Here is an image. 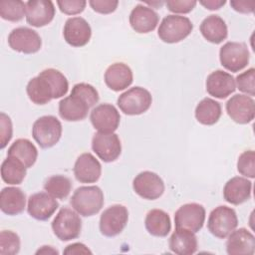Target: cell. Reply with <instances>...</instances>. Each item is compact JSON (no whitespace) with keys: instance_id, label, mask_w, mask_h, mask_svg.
Wrapping results in <instances>:
<instances>
[{"instance_id":"38","label":"cell","mask_w":255,"mask_h":255,"mask_svg":"<svg viewBox=\"0 0 255 255\" xmlns=\"http://www.w3.org/2000/svg\"><path fill=\"white\" fill-rule=\"evenodd\" d=\"M72 95H77L81 97L84 101L87 102V104L90 106V108L94 107L99 102V93L92 85L87 83H78L74 85L71 91Z\"/></svg>"},{"instance_id":"35","label":"cell","mask_w":255,"mask_h":255,"mask_svg":"<svg viewBox=\"0 0 255 255\" xmlns=\"http://www.w3.org/2000/svg\"><path fill=\"white\" fill-rule=\"evenodd\" d=\"M41 73L44 74L51 82L55 91V99H59L67 94L69 89V83L67 78L60 71L49 68L43 70Z\"/></svg>"},{"instance_id":"18","label":"cell","mask_w":255,"mask_h":255,"mask_svg":"<svg viewBox=\"0 0 255 255\" xmlns=\"http://www.w3.org/2000/svg\"><path fill=\"white\" fill-rule=\"evenodd\" d=\"M207 93L217 99H225L234 93L236 89L234 77L222 70H216L210 73L206 79Z\"/></svg>"},{"instance_id":"27","label":"cell","mask_w":255,"mask_h":255,"mask_svg":"<svg viewBox=\"0 0 255 255\" xmlns=\"http://www.w3.org/2000/svg\"><path fill=\"white\" fill-rule=\"evenodd\" d=\"M169 249L178 255H191L197 250L198 243L194 232L187 229L175 228L169 238Z\"/></svg>"},{"instance_id":"25","label":"cell","mask_w":255,"mask_h":255,"mask_svg":"<svg viewBox=\"0 0 255 255\" xmlns=\"http://www.w3.org/2000/svg\"><path fill=\"white\" fill-rule=\"evenodd\" d=\"M90 106L81 97L70 95L59 103V115L68 122H78L87 118Z\"/></svg>"},{"instance_id":"6","label":"cell","mask_w":255,"mask_h":255,"mask_svg":"<svg viewBox=\"0 0 255 255\" xmlns=\"http://www.w3.org/2000/svg\"><path fill=\"white\" fill-rule=\"evenodd\" d=\"M238 225L235 210L226 205L215 207L209 214L207 228L209 232L220 239L226 238Z\"/></svg>"},{"instance_id":"33","label":"cell","mask_w":255,"mask_h":255,"mask_svg":"<svg viewBox=\"0 0 255 255\" xmlns=\"http://www.w3.org/2000/svg\"><path fill=\"white\" fill-rule=\"evenodd\" d=\"M44 189L55 198L65 199L71 192L72 181L66 175H52L46 179L44 183Z\"/></svg>"},{"instance_id":"42","label":"cell","mask_w":255,"mask_h":255,"mask_svg":"<svg viewBox=\"0 0 255 255\" xmlns=\"http://www.w3.org/2000/svg\"><path fill=\"white\" fill-rule=\"evenodd\" d=\"M167 9L173 13L186 14L192 11L196 5L194 0H167L165 2Z\"/></svg>"},{"instance_id":"34","label":"cell","mask_w":255,"mask_h":255,"mask_svg":"<svg viewBox=\"0 0 255 255\" xmlns=\"http://www.w3.org/2000/svg\"><path fill=\"white\" fill-rule=\"evenodd\" d=\"M26 16V3L21 0L0 1V16L10 22H18Z\"/></svg>"},{"instance_id":"10","label":"cell","mask_w":255,"mask_h":255,"mask_svg":"<svg viewBox=\"0 0 255 255\" xmlns=\"http://www.w3.org/2000/svg\"><path fill=\"white\" fill-rule=\"evenodd\" d=\"M134 192L143 199L154 200L164 192V182L161 177L152 171L139 172L132 181Z\"/></svg>"},{"instance_id":"22","label":"cell","mask_w":255,"mask_h":255,"mask_svg":"<svg viewBox=\"0 0 255 255\" xmlns=\"http://www.w3.org/2000/svg\"><path fill=\"white\" fill-rule=\"evenodd\" d=\"M252 182L242 176H234L223 187L224 199L233 205H239L250 199Z\"/></svg>"},{"instance_id":"47","label":"cell","mask_w":255,"mask_h":255,"mask_svg":"<svg viewBox=\"0 0 255 255\" xmlns=\"http://www.w3.org/2000/svg\"><path fill=\"white\" fill-rule=\"evenodd\" d=\"M36 254H37V255H38V254H59V252H58L56 249H54L52 246H47V245H45V246H42V248L39 249V250L36 252Z\"/></svg>"},{"instance_id":"11","label":"cell","mask_w":255,"mask_h":255,"mask_svg":"<svg viewBox=\"0 0 255 255\" xmlns=\"http://www.w3.org/2000/svg\"><path fill=\"white\" fill-rule=\"evenodd\" d=\"M8 44L16 52L33 54L41 49L42 40L35 30L28 27H18L10 32Z\"/></svg>"},{"instance_id":"37","label":"cell","mask_w":255,"mask_h":255,"mask_svg":"<svg viewBox=\"0 0 255 255\" xmlns=\"http://www.w3.org/2000/svg\"><path fill=\"white\" fill-rule=\"evenodd\" d=\"M237 170L240 174L254 178L255 176V152L252 149L243 151L237 160Z\"/></svg>"},{"instance_id":"24","label":"cell","mask_w":255,"mask_h":255,"mask_svg":"<svg viewBox=\"0 0 255 255\" xmlns=\"http://www.w3.org/2000/svg\"><path fill=\"white\" fill-rule=\"evenodd\" d=\"M26 92L30 101L36 105H45L55 99L54 88L49 79L42 73L28 82Z\"/></svg>"},{"instance_id":"2","label":"cell","mask_w":255,"mask_h":255,"mask_svg":"<svg viewBox=\"0 0 255 255\" xmlns=\"http://www.w3.org/2000/svg\"><path fill=\"white\" fill-rule=\"evenodd\" d=\"M193 24L189 18L180 15H167L159 24L157 35L161 41L168 44L178 43L192 31Z\"/></svg>"},{"instance_id":"28","label":"cell","mask_w":255,"mask_h":255,"mask_svg":"<svg viewBox=\"0 0 255 255\" xmlns=\"http://www.w3.org/2000/svg\"><path fill=\"white\" fill-rule=\"evenodd\" d=\"M202 36L210 43L220 44L227 38L228 30L225 21L218 15L207 16L200 24Z\"/></svg>"},{"instance_id":"31","label":"cell","mask_w":255,"mask_h":255,"mask_svg":"<svg viewBox=\"0 0 255 255\" xmlns=\"http://www.w3.org/2000/svg\"><path fill=\"white\" fill-rule=\"evenodd\" d=\"M7 154L18 158L27 168H29L36 162L38 150L34 143L29 139L18 138L10 145Z\"/></svg>"},{"instance_id":"36","label":"cell","mask_w":255,"mask_h":255,"mask_svg":"<svg viewBox=\"0 0 255 255\" xmlns=\"http://www.w3.org/2000/svg\"><path fill=\"white\" fill-rule=\"evenodd\" d=\"M20 250V238L11 230H2L0 233V254L15 255Z\"/></svg>"},{"instance_id":"8","label":"cell","mask_w":255,"mask_h":255,"mask_svg":"<svg viewBox=\"0 0 255 255\" xmlns=\"http://www.w3.org/2000/svg\"><path fill=\"white\" fill-rule=\"evenodd\" d=\"M128 220V208L122 204H114L102 213L99 224L100 231L107 237L117 236L124 230Z\"/></svg>"},{"instance_id":"41","label":"cell","mask_w":255,"mask_h":255,"mask_svg":"<svg viewBox=\"0 0 255 255\" xmlns=\"http://www.w3.org/2000/svg\"><path fill=\"white\" fill-rule=\"evenodd\" d=\"M57 4L64 14L76 15L84 11L87 2L85 0H58Z\"/></svg>"},{"instance_id":"4","label":"cell","mask_w":255,"mask_h":255,"mask_svg":"<svg viewBox=\"0 0 255 255\" xmlns=\"http://www.w3.org/2000/svg\"><path fill=\"white\" fill-rule=\"evenodd\" d=\"M62 124L54 116L37 119L32 127V136L42 148L54 146L61 138Z\"/></svg>"},{"instance_id":"16","label":"cell","mask_w":255,"mask_h":255,"mask_svg":"<svg viewBox=\"0 0 255 255\" xmlns=\"http://www.w3.org/2000/svg\"><path fill=\"white\" fill-rule=\"evenodd\" d=\"M65 41L73 47H83L87 45L92 36V29L86 19L82 17L69 18L63 30Z\"/></svg>"},{"instance_id":"19","label":"cell","mask_w":255,"mask_h":255,"mask_svg":"<svg viewBox=\"0 0 255 255\" xmlns=\"http://www.w3.org/2000/svg\"><path fill=\"white\" fill-rule=\"evenodd\" d=\"M102 173L100 161L90 152L82 153L75 162L74 174L82 183H94L99 180Z\"/></svg>"},{"instance_id":"12","label":"cell","mask_w":255,"mask_h":255,"mask_svg":"<svg viewBox=\"0 0 255 255\" xmlns=\"http://www.w3.org/2000/svg\"><path fill=\"white\" fill-rule=\"evenodd\" d=\"M92 148L103 161L112 162L120 156L122 143L117 133L98 131L92 138Z\"/></svg>"},{"instance_id":"20","label":"cell","mask_w":255,"mask_h":255,"mask_svg":"<svg viewBox=\"0 0 255 255\" xmlns=\"http://www.w3.org/2000/svg\"><path fill=\"white\" fill-rule=\"evenodd\" d=\"M226 241V251L229 255H253L255 251V237L246 228L234 229Z\"/></svg>"},{"instance_id":"30","label":"cell","mask_w":255,"mask_h":255,"mask_svg":"<svg viewBox=\"0 0 255 255\" xmlns=\"http://www.w3.org/2000/svg\"><path fill=\"white\" fill-rule=\"evenodd\" d=\"M221 114V105L211 98L202 99L197 104L194 113L197 122L205 126H212L216 124L220 119Z\"/></svg>"},{"instance_id":"26","label":"cell","mask_w":255,"mask_h":255,"mask_svg":"<svg viewBox=\"0 0 255 255\" xmlns=\"http://www.w3.org/2000/svg\"><path fill=\"white\" fill-rule=\"evenodd\" d=\"M26 195L19 187H4L0 192V208L7 215H17L24 211Z\"/></svg>"},{"instance_id":"17","label":"cell","mask_w":255,"mask_h":255,"mask_svg":"<svg viewBox=\"0 0 255 255\" xmlns=\"http://www.w3.org/2000/svg\"><path fill=\"white\" fill-rule=\"evenodd\" d=\"M55 16V6L50 0H30L26 2V21L33 27L48 25Z\"/></svg>"},{"instance_id":"45","label":"cell","mask_w":255,"mask_h":255,"mask_svg":"<svg viewBox=\"0 0 255 255\" xmlns=\"http://www.w3.org/2000/svg\"><path fill=\"white\" fill-rule=\"evenodd\" d=\"M64 254H92V251L83 243H73L66 247Z\"/></svg>"},{"instance_id":"32","label":"cell","mask_w":255,"mask_h":255,"mask_svg":"<svg viewBox=\"0 0 255 255\" xmlns=\"http://www.w3.org/2000/svg\"><path fill=\"white\" fill-rule=\"evenodd\" d=\"M26 169L27 167L18 158L8 155L1 164V177L4 182L17 185L24 180Z\"/></svg>"},{"instance_id":"21","label":"cell","mask_w":255,"mask_h":255,"mask_svg":"<svg viewBox=\"0 0 255 255\" xmlns=\"http://www.w3.org/2000/svg\"><path fill=\"white\" fill-rule=\"evenodd\" d=\"M158 14L148 6L137 4L129 14L131 28L140 34L153 31L158 24Z\"/></svg>"},{"instance_id":"29","label":"cell","mask_w":255,"mask_h":255,"mask_svg":"<svg viewBox=\"0 0 255 255\" xmlns=\"http://www.w3.org/2000/svg\"><path fill=\"white\" fill-rule=\"evenodd\" d=\"M144 226L152 236L165 237L171 229L170 217L161 209H151L145 216Z\"/></svg>"},{"instance_id":"1","label":"cell","mask_w":255,"mask_h":255,"mask_svg":"<svg viewBox=\"0 0 255 255\" xmlns=\"http://www.w3.org/2000/svg\"><path fill=\"white\" fill-rule=\"evenodd\" d=\"M74 210L82 216L97 214L104 205V193L97 185L78 187L70 200Z\"/></svg>"},{"instance_id":"5","label":"cell","mask_w":255,"mask_h":255,"mask_svg":"<svg viewBox=\"0 0 255 255\" xmlns=\"http://www.w3.org/2000/svg\"><path fill=\"white\" fill-rule=\"evenodd\" d=\"M150 93L141 87H133L121 94L117 104L120 110L128 116H137L145 113L151 106Z\"/></svg>"},{"instance_id":"39","label":"cell","mask_w":255,"mask_h":255,"mask_svg":"<svg viewBox=\"0 0 255 255\" xmlns=\"http://www.w3.org/2000/svg\"><path fill=\"white\" fill-rule=\"evenodd\" d=\"M237 89L245 93L247 96L253 97L255 95V69L250 68L247 71L239 74L236 77Z\"/></svg>"},{"instance_id":"15","label":"cell","mask_w":255,"mask_h":255,"mask_svg":"<svg viewBox=\"0 0 255 255\" xmlns=\"http://www.w3.org/2000/svg\"><path fill=\"white\" fill-rule=\"evenodd\" d=\"M59 202L48 192H37L29 196L27 211L37 220H48L58 209Z\"/></svg>"},{"instance_id":"13","label":"cell","mask_w":255,"mask_h":255,"mask_svg":"<svg viewBox=\"0 0 255 255\" xmlns=\"http://www.w3.org/2000/svg\"><path fill=\"white\" fill-rule=\"evenodd\" d=\"M227 115L237 124L245 125L255 117V102L252 97L236 94L226 102Z\"/></svg>"},{"instance_id":"23","label":"cell","mask_w":255,"mask_h":255,"mask_svg":"<svg viewBox=\"0 0 255 255\" xmlns=\"http://www.w3.org/2000/svg\"><path fill=\"white\" fill-rule=\"evenodd\" d=\"M105 83L106 85L115 92H120L132 83V72L131 69L125 63H114L108 67L105 72Z\"/></svg>"},{"instance_id":"46","label":"cell","mask_w":255,"mask_h":255,"mask_svg":"<svg viewBox=\"0 0 255 255\" xmlns=\"http://www.w3.org/2000/svg\"><path fill=\"white\" fill-rule=\"evenodd\" d=\"M199 3L202 6H204L206 9L218 10L226 3V1L225 0H202Z\"/></svg>"},{"instance_id":"3","label":"cell","mask_w":255,"mask_h":255,"mask_svg":"<svg viewBox=\"0 0 255 255\" xmlns=\"http://www.w3.org/2000/svg\"><path fill=\"white\" fill-rule=\"evenodd\" d=\"M52 230L61 241H70L80 236L82 230V220L78 212L63 207L59 210L52 221Z\"/></svg>"},{"instance_id":"14","label":"cell","mask_w":255,"mask_h":255,"mask_svg":"<svg viewBox=\"0 0 255 255\" xmlns=\"http://www.w3.org/2000/svg\"><path fill=\"white\" fill-rule=\"evenodd\" d=\"M90 120L97 130L101 132H114L119 128L121 116L115 106L101 104L92 110Z\"/></svg>"},{"instance_id":"9","label":"cell","mask_w":255,"mask_h":255,"mask_svg":"<svg viewBox=\"0 0 255 255\" xmlns=\"http://www.w3.org/2000/svg\"><path fill=\"white\" fill-rule=\"evenodd\" d=\"M205 221V208L195 202L181 205L174 213L175 228L198 232Z\"/></svg>"},{"instance_id":"40","label":"cell","mask_w":255,"mask_h":255,"mask_svg":"<svg viewBox=\"0 0 255 255\" xmlns=\"http://www.w3.org/2000/svg\"><path fill=\"white\" fill-rule=\"evenodd\" d=\"M13 126L9 116L5 113L0 114V148L3 149L11 140Z\"/></svg>"},{"instance_id":"43","label":"cell","mask_w":255,"mask_h":255,"mask_svg":"<svg viewBox=\"0 0 255 255\" xmlns=\"http://www.w3.org/2000/svg\"><path fill=\"white\" fill-rule=\"evenodd\" d=\"M90 6L92 9L101 14H110L114 12L118 5L119 1L117 0H90Z\"/></svg>"},{"instance_id":"7","label":"cell","mask_w":255,"mask_h":255,"mask_svg":"<svg viewBox=\"0 0 255 255\" xmlns=\"http://www.w3.org/2000/svg\"><path fill=\"white\" fill-rule=\"evenodd\" d=\"M249 59L248 47L242 42H227L219 50L221 65L233 73L243 70L248 65Z\"/></svg>"},{"instance_id":"44","label":"cell","mask_w":255,"mask_h":255,"mask_svg":"<svg viewBox=\"0 0 255 255\" xmlns=\"http://www.w3.org/2000/svg\"><path fill=\"white\" fill-rule=\"evenodd\" d=\"M230 6L239 13H252L255 8L254 1H246V0H232L230 1Z\"/></svg>"}]
</instances>
